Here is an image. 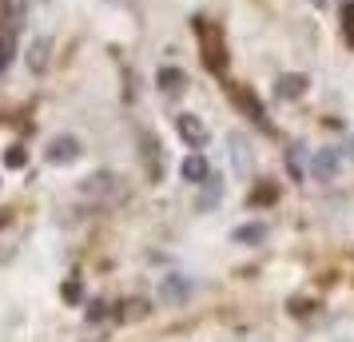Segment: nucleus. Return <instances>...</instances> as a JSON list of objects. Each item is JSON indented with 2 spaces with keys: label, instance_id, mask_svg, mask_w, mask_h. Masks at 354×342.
<instances>
[{
  "label": "nucleus",
  "instance_id": "ddd939ff",
  "mask_svg": "<svg viewBox=\"0 0 354 342\" xmlns=\"http://www.w3.org/2000/svg\"><path fill=\"white\" fill-rule=\"evenodd\" d=\"M231 239H235V243H243V247H255V243H263V239H267V223H243V227L231 231Z\"/></svg>",
  "mask_w": 354,
  "mask_h": 342
},
{
  "label": "nucleus",
  "instance_id": "39448f33",
  "mask_svg": "<svg viewBox=\"0 0 354 342\" xmlns=\"http://www.w3.org/2000/svg\"><path fill=\"white\" fill-rule=\"evenodd\" d=\"M231 99H235V108H239L247 120H255L263 131H271V120H267V112H263V104H259V99L247 92V88H235V92H231Z\"/></svg>",
  "mask_w": 354,
  "mask_h": 342
},
{
  "label": "nucleus",
  "instance_id": "2eb2a0df",
  "mask_svg": "<svg viewBox=\"0 0 354 342\" xmlns=\"http://www.w3.org/2000/svg\"><path fill=\"white\" fill-rule=\"evenodd\" d=\"M187 291H192V287H187V283H183L179 275H171L167 283H163V298H183Z\"/></svg>",
  "mask_w": 354,
  "mask_h": 342
},
{
  "label": "nucleus",
  "instance_id": "dca6fc26",
  "mask_svg": "<svg viewBox=\"0 0 354 342\" xmlns=\"http://www.w3.org/2000/svg\"><path fill=\"white\" fill-rule=\"evenodd\" d=\"M342 20H346V24H342V32H346V44L354 48V4H346V12H342Z\"/></svg>",
  "mask_w": 354,
  "mask_h": 342
},
{
  "label": "nucleus",
  "instance_id": "1a4fd4ad",
  "mask_svg": "<svg viewBox=\"0 0 354 342\" xmlns=\"http://www.w3.org/2000/svg\"><path fill=\"white\" fill-rule=\"evenodd\" d=\"M28 12V0H0V28L4 32H12L20 20Z\"/></svg>",
  "mask_w": 354,
  "mask_h": 342
},
{
  "label": "nucleus",
  "instance_id": "a211bd4d",
  "mask_svg": "<svg viewBox=\"0 0 354 342\" xmlns=\"http://www.w3.org/2000/svg\"><path fill=\"white\" fill-rule=\"evenodd\" d=\"M8 60H12V40H8V36H0V72L8 68Z\"/></svg>",
  "mask_w": 354,
  "mask_h": 342
},
{
  "label": "nucleus",
  "instance_id": "4be33fe9",
  "mask_svg": "<svg viewBox=\"0 0 354 342\" xmlns=\"http://www.w3.org/2000/svg\"><path fill=\"white\" fill-rule=\"evenodd\" d=\"M88 319L96 323V319H104V303H92V310H88Z\"/></svg>",
  "mask_w": 354,
  "mask_h": 342
},
{
  "label": "nucleus",
  "instance_id": "20e7f679",
  "mask_svg": "<svg viewBox=\"0 0 354 342\" xmlns=\"http://www.w3.org/2000/svg\"><path fill=\"white\" fill-rule=\"evenodd\" d=\"M176 131H179V140L187 147H203L207 144V124L199 120V115H192V112H183L176 120Z\"/></svg>",
  "mask_w": 354,
  "mask_h": 342
},
{
  "label": "nucleus",
  "instance_id": "6ab92c4d",
  "mask_svg": "<svg viewBox=\"0 0 354 342\" xmlns=\"http://www.w3.org/2000/svg\"><path fill=\"white\" fill-rule=\"evenodd\" d=\"M290 167H295V175H303V147L299 144L290 147Z\"/></svg>",
  "mask_w": 354,
  "mask_h": 342
},
{
  "label": "nucleus",
  "instance_id": "412c9836",
  "mask_svg": "<svg viewBox=\"0 0 354 342\" xmlns=\"http://www.w3.org/2000/svg\"><path fill=\"white\" fill-rule=\"evenodd\" d=\"M4 160H8V167H20V163H24V151H20V147H12Z\"/></svg>",
  "mask_w": 354,
  "mask_h": 342
},
{
  "label": "nucleus",
  "instance_id": "f257e3e1",
  "mask_svg": "<svg viewBox=\"0 0 354 342\" xmlns=\"http://www.w3.org/2000/svg\"><path fill=\"white\" fill-rule=\"evenodd\" d=\"M195 36H199V48H203V64L211 72H223L227 68V48H223V32L211 24V20H195Z\"/></svg>",
  "mask_w": 354,
  "mask_h": 342
},
{
  "label": "nucleus",
  "instance_id": "aec40b11",
  "mask_svg": "<svg viewBox=\"0 0 354 342\" xmlns=\"http://www.w3.org/2000/svg\"><path fill=\"white\" fill-rule=\"evenodd\" d=\"M274 199V187H259L255 196H251V203H271Z\"/></svg>",
  "mask_w": 354,
  "mask_h": 342
},
{
  "label": "nucleus",
  "instance_id": "9b49d317",
  "mask_svg": "<svg viewBox=\"0 0 354 342\" xmlns=\"http://www.w3.org/2000/svg\"><path fill=\"white\" fill-rule=\"evenodd\" d=\"M156 84H160V92H163V96H179V92L187 88V76H183L179 68H160Z\"/></svg>",
  "mask_w": 354,
  "mask_h": 342
},
{
  "label": "nucleus",
  "instance_id": "5701e85b",
  "mask_svg": "<svg viewBox=\"0 0 354 342\" xmlns=\"http://www.w3.org/2000/svg\"><path fill=\"white\" fill-rule=\"evenodd\" d=\"M310 4H319V8H326V4H330V0H310Z\"/></svg>",
  "mask_w": 354,
  "mask_h": 342
},
{
  "label": "nucleus",
  "instance_id": "4468645a",
  "mask_svg": "<svg viewBox=\"0 0 354 342\" xmlns=\"http://www.w3.org/2000/svg\"><path fill=\"white\" fill-rule=\"evenodd\" d=\"M48 52H52V40H48V36L32 40V48H28V68H32V72H44V68H48Z\"/></svg>",
  "mask_w": 354,
  "mask_h": 342
},
{
  "label": "nucleus",
  "instance_id": "7ed1b4c3",
  "mask_svg": "<svg viewBox=\"0 0 354 342\" xmlns=\"http://www.w3.org/2000/svg\"><path fill=\"white\" fill-rule=\"evenodd\" d=\"M338 167H342V155H338L335 147H319V151L310 155V180L335 183L338 180Z\"/></svg>",
  "mask_w": 354,
  "mask_h": 342
},
{
  "label": "nucleus",
  "instance_id": "f8f14e48",
  "mask_svg": "<svg viewBox=\"0 0 354 342\" xmlns=\"http://www.w3.org/2000/svg\"><path fill=\"white\" fill-rule=\"evenodd\" d=\"M231 160H235L239 175H251V144H247V135H231Z\"/></svg>",
  "mask_w": 354,
  "mask_h": 342
},
{
  "label": "nucleus",
  "instance_id": "423d86ee",
  "mask_svg": "<svg viewBox=\"0 0 354 342\" xmlns=\"http://www.w3.org/2000/svg\"><path fill=\"white\" fill-rule=\"evenodd\" d=\"M80 160V140L76 135H56L48 144V163H76Z\"/></svg>",
  "mask_w": 354,
  "mask_h": 342
},
{
  "label": "nucleus",
  "instance_id": "f3484780",
  "mask_svg": "<svg viewBox=\"0 0 354 342\" xmlns=\"http://www.w3.org/2000/svg\"><path fill=\"white\" fill-rule=\"evenodd\" d=\"M215 199H219V175H211V180H207V191H203V207H211Z\"/></svg>",
  "mask_w": 354,
  "mask_h": 342
},
{
  "label": "nucleus",
  "instance_id": "f03ea898",
  "mask_svg": "<svg viewBox=\"0 0 354 342\" xmlns=\"http://www.w3.org/2000/svg\"><path fill=\"white\" fill-rule=\"evenodd\" d=\"M80 196L84 199H120L124 196V180L115 171H96L80 183Z\"/></svg>",
  "mask_w": 354,
  "mask_h": 342
},
{
  "label": "nucleus",
  "instance_id": "9d476101",
  "mask_svg": "<svg viewBox=\"0 0 354 342\" xmlns=\"http://www.w3.org/2000/svg\"><path fill=\"white\" fill-rule=\"evenodd\" d=\"M140 144H144V167H147V175H151V180H160L163 175V155H160V144H156V140H151V135H140Z\"/></svg>",
  "mask_w": 354,
  "mask_h": 342
},
{
  "label": "nucleus",
  "instance_id": "0eeeda50",
  "mask_svg": "<svg viewBox=\"0 0 354 342\" xmlns=\"http://www.w3.org/2000/svg\"><path fill=\"white\" fill-rule=\"evenodd\" d=\"M179 175H183V180L192 183V187H203V183L211 180V167H207V160H203L199 151H192L187 160L179 163Z\"/></svg>",
  "mask_w": 354,
  "mask_h": 342
},
{
  "label": "nucleus",
  "instance_id": "6e6552de",
  "mask_svg": "<svg viewBox=\"0 0 354 342\" xmlns=\"http://www.w3.org/2000/svg\"><path fill=\"white\" fill-rule=\"evenodd\" d=\"M274 96H279V99H299V96H306V76H299V72L279 76V84H274Z\"/></svg>",
  "mask_w": 354,
  "mask_h": 342
}]
</instances>
